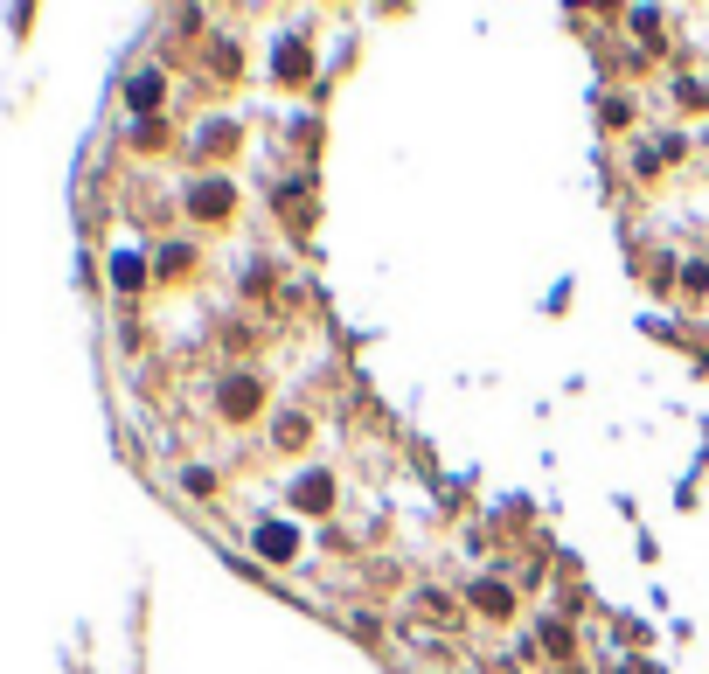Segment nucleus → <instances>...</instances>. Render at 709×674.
<instances>
[{"instance_id": "f257e3e1", "label": "nucleus", "mask_w": 709, "mask_h": 674, "mask_svg": "<svg viewBox=\"0 0 709 674\" xmlns=\"http://www.w3.org/2000/svg\"><path fill=\"white\" fill-rule=\"evenodd\" d=\"M195 209H202V216H223V209H230V188H202Z\"/></svg>"}, {"instance_id": "f03ea898", "label": "nucleus", "mask_w": 709, "mask_h": 674, "mask_svg": "<svg viewBox=\"0 0 709 674\" xmlns=\"http://www.w3.org/2000/svg\"><path fill=\"white\" fill-rule=\"evenodd\" d=\"M258 549H265V556H285V549H292V536H285V529H265V536H258Z\"/></svg>"}]
</instances>
